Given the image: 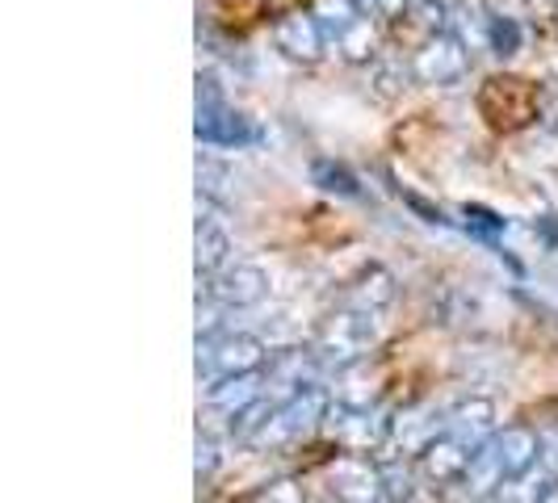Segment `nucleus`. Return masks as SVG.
Returning <instances> with one entry per match:
<instances>
[{"label":"nucleus","mask_w":558,"mask_h":503,"mask_svg":"<svg viewBox=\"0 0 558 503\" xmlns=\"http://www.w3.org/2000/svg\"><path fill=\"white\" fill-rule=\"evenodd\" d=\"M197 294L215 298V303L227 310L256 307V303L269 294V273H265L260 265H252V260H231L219 273L197 278Z\"/></svg>","instance_id":"obj_6"},{"label":"nucleus","mask_w":558,"mask_h":503,"mask_svg":"<svg viewBox=\"0 0 558 503\" xmlns=\"http://www.w3.org/2000/svg\"><path fill=\"white\" fill-rule=\"evenodd\" d=\"M223 462V453H219V441H215V432H197V478L215 475V466Z\"/></svg>","instance_id":"obj_24"},{"label":"nucleus","mask_w":558,"mask_h":503,"mask_svg":"<svg viewBox=\"0 0 558 503\" xmlns=\"http://www.w3.org/2000/svg\"><path fill=\"white\" fill-rule=\"evenodd\" d=\"M311 181H315L324 194L349 197V201H362L365 197L362 181H357L344 164H336V160H315V164H311Z\"/></svg>","instance_id":"obj_17"},{"label":"nucleus","mask_w":558,"mask_h":503,"mask_svg":"<svg viewBox=\"0 0 558 503\" xmlns=\"http://www.w3.org/2000/svg\"><path fill=\"white\" fill-rule=\"evenodd\" d=\"M521 42H525V29H521L517 17H487V47L500 59L517 56Z\"/></svg>","instance_id":"obj_21"},{"label":"nucleus","mask_w":558,"mask_h":503,"mask_svg":"<svg viewBox=\"0 0 558 503\" xmlns=\"http://www.w3.org/2000/svg\"><path fill=\"white\" fill-rule=\"evenodd\" d=\"M471 457H475V449H466L458 437L441 432L437 441H428V449L420 453V470H424V478H428L433 487H453V482L466 478Z\"/></svg>","instance_id":"obj_12"},{"label":"nucleus","mask_w":558,"mask_h":503,"mask_svg":"<svg viewBox=\"0 0 558 503\" xmlns=\"http://www.w3.org/2000/svg\"><path fill=\"white\" fill-rule=\"evenodd\" d=\"M332 416V394L324 391L319 382L303 387V391L286 394L278 407L269 412V419L252 432V449H286L294 441H303L307 432H315L324 419Z\"/></svg>","instance_id":"obj_1"},{"label":"nucleus","mask_w":558,"mask_h":503,"mask_svg":"<svg viewBox=\"0 0 558 503\" xmlns=\"http://www.w3.org/2000/svg\"><path fill=\"white\" fill-rule=\"evenodd\" d=\"M391 424L383 407H344L336 403L332 416H328V428H332L336 445L344 453H374V449L391 445Z\"/></svg>","instance_id":"obj_8"},{"label":"nucleus","mask_w":558,"mask_h":503,"mask_svg":"<svg viewBox=\"0 0 558 503\" xmlns=\"http://www.w3.org/2000/svg\"><path fill=\"white\" fill-rule=\"evenodd\" d=\"M194 265H197V278H210V273H219L223 265H231V235H227L223 223L210 219V214H197Z\"/></svg>","instance_id":"obj_14"},{"label":"nucleus","mask_w":558,"mask_h":503,"mask_svg":"<svg viewBox=\"0 0 558 503\" xmlns=\"http://www.w3.org/2000/svg\"><path fill=\"white\" fill-rule=\"evenodd\" d=\"M235 194V176L219 168L215 160H197V197H206V201H227V197Z\"/></svg>","instance_id":"obj_20"},{"label":"nucleus","mask_w":558,"mask_h":503,"mask_svg":"<svg viewBox=\"0 0 558 503\" xmlns=\"http://www.w3.org/2000/svg\"><path fill=\"white\" fill-rule=\"evenodd\" d=\"M336 47L344 51V59L365 63V59H374V51H378V29H374V22H369V17H362L357 26H349L340 38H336Z\"/></svg>","instance_id":"obj_19"},{"label":"nucleus","mask_w":558,"mask_h":503,"mask_svg":"<svg viewBox=\"0 0 558 503\" xmlns=\"http://www.w3.org/2000/svg\"><path fill=\"white\" fill-rule=\"evenodd\" d=\"M269 361L274 357H269L265 340L252 332H231L227 328L215 340H197V378L206 373V387L215 378H231V373H260Z\"/></svg>","instance_id":"obj_4"},{"label":"nucleus","mask_w":558,"mask_h":503,"mask_svg":"<svg viewBox=\"0 0 558 503\" xmlns=\"http://www.w3.org/2000/svg\"><path fill=\"white\" fill-rule=\"evenodd\" d=\"M194 135L206 147H227V151H240L260 143V131L248 113H240L223 97V88L210 81H197V118H194Z\"/></svg>","instance_id":"obj_2"},{"label":"nucleus","mask_w":558,"mask_h":503,"mask_svg":"<svg viewBox=\"0 0 558 503\" xmlns=\"http://www.w3.org/2000/svg\"><path fill=\"white\" fill-rule=\"evenodd\" d=\"M374 344H378V315L344 307L324 323V332L315 340V357L340 373L349 365H362Z\"/></svg>","instance_id":"obj_3"},{"label":"nucleus","mask_w":558,"mask_h":503,"mask_svg":"<svg viewBox=\"0 0 558 503\" xmlns=\"http://www.w3.org/2000/svg\"><path fill=\"white\" fill-rule=\"evenodd\" d=\"M274 42H278L281 56L299 59V63H315V59L324 56L328 29L319 26L315 13H286L278 26H274Z\"/></svg>","instance_id":"obj_11"},{"label":"nucleus","mask_w":558,"mask_h":503,"mask_svg":"<svg viewBox=\"0 0 558 503\" xmlns=\"http://www.w3.org/2000/svg\"><path fill=\"white\" fill-rule=\"evenodd\" d=\"M542 126L558 135V97H550V101H546V110H542Z\"/></svg>","instance_id":"obj_27"},{"label":"nucleus","mask_w":558,"mask_h":503,"mask_svg":"<svg viewBox=\"0 0 558 503\" xmlns=\"http://www.w3.org/2000/svg\"><path fill=\"white\" fill-rule=\"evenodd\" d=\"M471 500H496L500 495V487H508V475H504L500 457L492 453V445L475 449V457H471V466H466V478L458 482Z\"/></svg>","instance_id":"obj_15"},{"label":"nucleus","mask_w":558,"mask_h":503,"mask_svg":"<svg viewBox=\"0 0 558 503\" xmlns=\"http://www.w3.org/2000/svg\"><path fill=\"white\" fill-rule=\"evenodd\" d=\"M395 294H399V290H395V278L387 273V269H378V265H374V269H369V273H362V278H357V285L349 290L344 307L374 310V315H378L383 307H391Z\"/></svg>","instance_id":"obj_16"},{"label":"nucleus","mask_w":558,"mask_h":503,"mask_svg":"<svg viewBox=\"0 0 558 503\" xmlns=\"http://www.w3.org/2000/svg\"><path fill=\"white\" fill-rule=\"evenodd\" d=\"M315 17H319V26L328 29V38H340L349 26H357L365 17V4L362 0H315V9H311Z\"/></svg>","instance_id":"obj_18"},{"label":"nucleus","mask_w":558,"mask_h":503,"mask_svg":"<svg viewBox=\"0 0 558 503\" xmlns=\"http://www.w3.org/2000/svg\"><path fill=\"white\" fill-rule=\"evenodd\" d=\"M433 4H437V9H446V13H449V9H462L466 0H433Z\"/></svg>","instance_id":"obj_28"},{"label":"nucleus","mask_w":558,"mask_h":503,"mask_svg":"<svg viewBox=\"0 0 558 503\" xmlns=\"http://www.w3.org/2000/svg\"><path fill=\"white\" fill-rule=\"evenodd\" d=\"M542 503H558V487H546V495H542Z\"/></svg>","instance_id":"obj_29"},{"label":"nucleus","mask_w":558,"mask_h":503,"mask_svg":"<svg viewBox=\"0 0 558 503\" xmlns=\"http://www.w3.org/2000/svg\"><path fill=\"white\" fill-rule=\"evenodd\" d=\"M265 382H269V373L260 369V373H231V378H215L210 387H206V407L210 412H223L227 419L240 416L244 407L252 403H260L265 398Z\"/></svg>","instance_id":"obj_13"},{"label":"nucleus","mask_w":558,"mask_h":503,"mask_svg":"<svg viewBox=\"0 0 558 503\" xmlns=\"http://www.w3.org/2000/svg\"><path fill=\"white\" fill-rule=\"evenodd\" d=\"M446 432L458 437L466 449H483L500 428H496V403L483 398V394H471L462 403H453L446 412Z\"/></svg>","instance_id":"obj_9"},{"label":"nucleus","mask_w":558,"mask_h":503,"mask_svg":"<svg viewBox=\"0 0 558 503\" xmlns=\"http://www.w3.org/2000/svg\"><path fill=\"white\" fill-rule=\"evenodd\" d=\"M487 445H492V453L500 457L508 482H512V478L533 475V470H537V462H542V441H537V432L525 428V424H508V428H500Z\"/></svg>","instance_id":"obj_10"},{"label":"nucleus","mask_w":558,"mask_h":503,"mask_svg":"<svg viewBox=\"0 0 558 503\" xmlns=\"http://www.w3.org/2000/svg\"><path fill=\"white\" fill-rule=\"evenodd\" d=\"M260 503H307V495H303V487H299L294 478H281V482H274V487L260 495Z\"/></svg>","instance_id":"obj_25"},{"label":"nucleus","mask_w":558,"mask_h":503,"mask_svg":"<svg viewBox=\"0 0 558 503\" xmlns=\"http://www.w3.org/2000/svg\"><path fill=\"white\" fill-rule=\"evenodd\" d=\"M328 491L340 503H383L387 500V470L365 453H340L328 466Z\"/></svg>","instance_id":"obj_7"},{"label":"nucleus","mask_w":558,"mask_h":503,"mask_svg":"<svg viewBox=\"0 0 558 503\" xmlns=\"http://www.w3.org/2000/svg\"><path fill=\"white\" fill-rule=\"evenodd\" d=\"M462 219H466V231L478 235V240H487V244H496L504 235V219L496 210H487V206H462Z\"/></svg>","instance_id":"obj_22"},{"label":"nucleus","mask_w":558,"mask_h":503,"mask_svg":"<svg viewBox=\"0 0 558 503\" xmlns=\"http://www.w3.org/2000/svg\"><path fill=\"white\" fill-rule=\"evenodd\" d=\"M542 495H546V487L542 482L533 487V475H525V478H512L508 487H500V495L492 503H542Z\"/></svg>","instance_id":"obj_23"},{"label":"nucleus","mask_w":558,"mask_h":503,"mask_svg":"<svg viewBox=\"0 0 558 503\" xmlns=\"http://www.w3.org/2000/svg\"><path fill=\"white\" fill-rule=\"evenodd\" d=\"M408 206L424 214V223H446V214H441V210H433V206H424V201H420L416 194H408Z\"/></svg>","instance_id":"obj_26"},{"label":"nucleus","mask_w":558,"mask_h":503,"mask_svg":"<svg viewBox=\"0 0 558 503\" xmlns=\"http://www.w3.org/2000/svg\"><path fill=\"white\" fill-rule=\"evenodd\" d=\"M471 68V51L458 34L449 29H433L424 42L416 47V56L408 63L412 81L416 84H433V88H446V84H458Z\"/></svg>","instance_id":"obj_5"}]
</instances>
